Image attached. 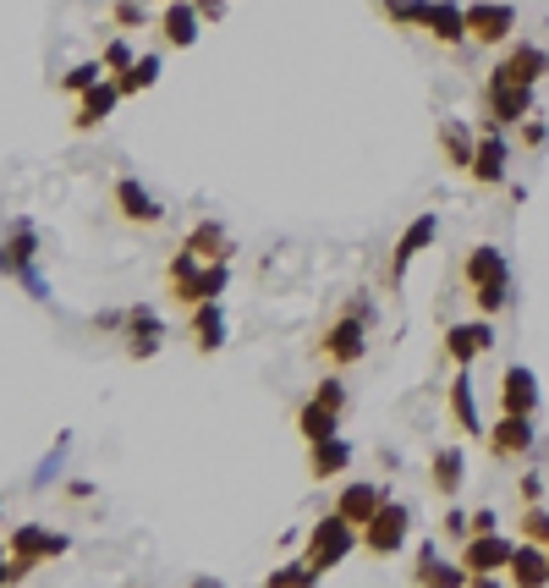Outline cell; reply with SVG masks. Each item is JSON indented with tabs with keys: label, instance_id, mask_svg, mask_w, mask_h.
<instances>
[{
	"label": "cell",
	"instance_id": "1",
	"mask_svg": "<svg viewBox=\"0 0 549 588\" xmlns=\"http://www.w3.org/2000/svg\"><path fill=\"white\" fill-rule=\"evenodd\" d=\"M462 281H467V297H473L478 313L495 319L500 308H511V265H506V254H500L495 243L467 248V259H462Z\"/></svg>",
	"mask_w": 549,
	"mask_h": 588
},
{
	"label": "cell",
	"instance_id": "2",
	"mask_svg": "<svg viewBox=\"0 0 549 588\" xmlns=\"http://www.w3.org/2000/svg\"><path fill=\"white\" fill-rule=\"evenodd\" d=\"M358 545H363V539H358V528H352V523L330 506V512L308 528V545H302V556H297V561H302L313 578H324V572H335V567H341Z\"/></svg>",
	"mask_w": 549,
	"mask_h": 588
},
{
	"label": "cell",
	"instance_id": "3",
	"mask_svg": "<svg viewBox=\"0 0 549 588\" xmlns=\"http://www.w3.org/2000/svg\"><path fill=\"white\" fill-rule=\"evenodd\" d=\"M369 352V308H346L341 319L324 324V336L313 341V358L330 369H352Z\"/></svg>",
	"mask_w": 549,
	"mask_h": 588
},
{
	"label": "cell",
	"instance_id": "4",
	"mask_svg": "<svg viewBox=\"0 0 549 588\" xmlns=\"http://www.w3.org/2000/svg\"><path fill=\"white\" fill-rule=\"evenodd\" d=\"M6 550H11V567H17V578H28L33 567H44V561H61V556L72 550V539H66V534H50L44 523H22V528H11V534H6Z\"/></svg>",
	"mask_w": 549,
	"mask_h": 588
},
{
	"label": "cell",
	"instance_id": "5",
	"mask_svg": "<svg viewBox=\"0 0 549 588\" xmlns=\"http://www.w3.org/2000/svg\"><path fill=\"white\" fill-rule=\"evenodd\" d=\"M407 534H412V512L402 506V501H385V506L363 523V534H358V539H363V550H369V556L391 561V556L407 545Z\"/></svg>",
	"mask_w": 549,
	"mask_h": 588
},
{
	"label": "cell",
	"instance_id": "6",
	"mask_svg": "<svg viewBox=\"0 0 549 588\" xmlns=\"http://www.w3.org/2000/svg\"><path fill=\"white\" fill-rule=\"evenodd\" d=\"M534 111V89L528 83H506V78H484V127H517Z\"/></svg>",
	"mask_w": 549,
	"mask_h": 588
},
{
	"label": "cell",
	"instance_id": "7",
	"mask_svg": "<svg viewBox=\"0 0 549 588\" xmlns=\"http://www.w3.org/2000/svg\"><path fill=\"white\" fill-rule=\"evenodd\" d=\"M434 237H439V215H434V209H423L407 231L396 237V248H391V259H385V287H391V292H402L412 259H417L423 248H434Z\"/></svg>",
	"mask_w": 549,
	"mask_h": 588
},
{
	"label": "cell",
	"instance_id": "8",
	"mask_svg": "<svg viewBox=\"0 0 549 588\" xmlns=\"http://www.w3.org/2000/svg\"><path fill=\"white\" fill-rule=\"evenodd\" d=\"M111 204H116V215H122L127 226H137V231H154V226L165 220V204H159L137 176H116V182H111Z\"/></svg>",
	"mask_w": 549,
	"mask_h": 588
},
{
	"label": "cell",
	"instance_id": "9",
	"mask_svg": "<svg viewBox=\"0 0 549 588\" xmlns=\"http://www.w3.org/2000/svg\"><path fill=\"white\" fill-rule=\"evenodd\" d=\"M511 33H517L511 0H473L467 6V39L473 44H511Z\"/></svg>",
	"mask_w": 549,
	"mask_h": 588
},
{
	"label": "cell",
	"instance_id": "10",
	"mask_svg": "<svg viewBox=\"0 0 549 588\" xmlns=\"http://www.w3.org/2000/svg\"><path fill=\"white\" fill-rule=\"evenodd\" d=\"M489 347H495V324H489V313L450 324V330H445V341H439V352H445L456 369H473V363H478Z\"/></svg>",
	"mask_w": 549,
	"mask_h": 588
},
{
	"label": "cell",
	"instance_id": "11",
	"mask_svg": "<svg viewBox=\"0 0 549 588\" xmlns=\"http://www.w3.org/2000/svg\"><path fill=\"white\" fill-rule=\"evenodd\" d=\"M511 539H500V534H467V545H462V567H467V578L473 584H484V578H495V572H506L511 567Z\"/></svg>",
	"mask_w": 549,
	"mask_h": 588
},
{
	"label": "cell",
	"instance_id": "12",
	"mask_svg": "<svg viewBox=\"0 0 549 588\" xmlns=\"http://www.w3.org/2000/svg\"><path fill=\"white\" fill-rule=\"evenodd\" d=\"M122 341H127V358L133 363H148L159 347H165V319L148 308V302H137L122 313Z\"/></svg>",
	"mask_w": 549,
	"mask_h": 588
},
{
	"label": "cell",
	"instance_id": "13",
	"mask_svg": "<svg viewBox=\"0 0 549 588\" xmlns=\"http://www.w3.org/2000/svg\"><path fill=\"white\" fill-rule=\"evenodd\" d=\"M467 176H473L478 187H500V182L511 176V144H506L500 127H484V133H478V148H473Z\"/></svg>",
	"mask_w": 549,
	"mask_h": 588
},
{
	"label": "cell",
	"instance_id": "14",
	"mask_svg": "<svg viewBox=\"0 0 549 588\" xmlns=\"http://www.w3.org/2000/svg\"><path fill=\"white\" fill-rule=\"evenodd\" d=\"M549 72V50L545 44H534V39H517V44H506V55L495 61V72L489 78H506V83H528V89H539V78Z\"/></svg>",
	"mask_w": 549,
	"mask_h": 588
},
{
	"label": "cell",
	"instance_id": "15",
	"mask_svg": "<svg viewBox=\"0 0 549 588\" xmlns=\"http://www.w3.org/2000/svg\"><path fill=\"white\" fill-rule=\"evenodd\" d=\"M484 441H489L495 462H517V456L534 451V419L528 413H500V424H489Z\"/></svg>",
	"mask_w": 549,
	"mask_h": 588
},
{
	"label": "cell",
	"instance_id": "16",
	"mask_svg": "<svg viewBox=\"0 0 549 588\" xmlns=\"http://www.w3.org/2000/svg\"><path fill=\"white\" fill-rule=\"evenodd\" d=\"M423 33H428L434 44H445V50H462V44H467V6H456V0H428Z\"/></svg>",
	"mask_w": 549,
	"mask_h": 588
},
{
	"label": "cell",
	"instance_id": "17",
	"mask_svg": "<svg viewBox=\"0 0 549 588\" xmlns=\"http://www.w3.org/2000/svg\"><path fill=\"white\" fill-rule=\"evenodd\" d=\"M198 287H204V259L193 248H176V259L165 265V292L182 308H198Z\"/></svg>",
	"mask_w": 549,
	"mask_h": 588
},
{
	"label": "cell",
	"instance_id": "18",
	"mask_svg": "<svg viewBox=\"0 0 549 588\" xmlns=\"http://www.w3.org/2000/svg\"><path fill=\"white\" fill-rule=\"evenodd\" d=\"M116 105H122V89H116V78H111V83L100 78L89 94H77L72 127H77V133H94V127H105V122H111V111H116Z\"/></svg>",
	"mask_w": 549,
	"mask_h": 588
},
{
	"label": "cell",
	"instance_id": "19",
	"mask_svg": "<svg viewBox=\"0 0 549 588\" xmlns=\"http://www.w3.org/2000/svg\"><path fill=\"white\" fill-rule=\"evenodd\" d=\"M385 501H391V495H385V484L352 478V484H346V489L335 495V512H341V517H346V523H352V528L363 534V523H369V517H374V512H380Z\"/></svg>",
	"mask_w": 549,
	"mask_h": 588
},
{
	"label": "cell",
	"instance_id": "20",
	"mask_svg": "<svg viewBox=\"0 0 549 588\" xmlns=\"http://www.w3.org/2000/svg\"><path fill=\"white\" fill-rule=\"evenodd\" d=\"M500 413H528V419L539 413V380L528 363H511L500 374Z\"/></svg>",
	"mask_w": 549,
	"mask_h": 588
},
{
	"label": "cell",
	"instance_id": "21",
	"mask_svg": "<svg viewBox=\"0 0 549 588\" xmlns=\"http://www.w3.org/2000/svg\"><path fill=\"white\" fill-rule=\"evenodd\" d=\"M445 408H450V424H456V435H462V441H478V435H484V419H478V402H473V374H467V369H456Z\"/></svg>",
	"mask_w": 549,
	"mask_h": 588
},
{
	"label": "cell",
	"instance_id": "22",
	"mask_svg": "<svg viewBox=\"0 0 549 588\" xmlns=\"http://www.w3.org/2000/svg\"><path fill=\"white\" fill-rule=\"evenodd\" d=\"M352 467V441L346 435H330V441H313L308 445V478L313 484H330L335 473Z\"/></svg>",
	"mask_w": 549,
	"mask_h": 588
},
{
	"label": "cell",
	"instance_id": "23",
	"mask_svg": "<svg viewBox=\"0 0 549 588\" xmlns=\"http://www.w3.org/2000/svg\"><path fill=\"white\" fill-rule=\"evenodd\" d=\"M198 6L193 0H165V17H159V39L170 44V50H187V44H198Z\"/></svg>",
	"mask_w": 549,
	"mask_h": 588
},
{
	"label": "cell",
	"instance_id": "24",
	"mask_svg": "<svg viewBox=\"0 0 549 588\" xmlns=\"http://www.w3.org/2000/svg\"><path fill=\"white\" fill-rule=\"evenodd\" d=\"M187 336H193V347L204 358H215L226 347V313H220V302H198L193 319H187Z\"/></svg>",
	"mask_w": 549,
	"mask_h": 588
},
{
	"label": "cell",
	"instance_id": "25",
	"mask_svg": "<svg viewBox=\"0 0 549 588\" xmlns=\"http://www.w3.org/2000/svg\"><path fill=\"white\" fill-rule=\"evenodd\" d=\"M506 578L522 588H539L549 584V545H534V539H522L517 550H511V567H506Z\"/></svg>",
	"mask_w": 549,
	"mask_h": 588
},
{
	"label": "cell",
	"instance_id": "26",
	"mask_svg": "<svg viewBox=\"0 0 549 588\" xmlns=\"http://www.w3.org/2000/svg\"><path fill=\"white\" fill-rule=\"evenodd\" d=\"M182 248H193L204 265H220V259H231V248H237V243H231V231H226L220 220H198V226L187 231V243H182Z\"/></svg>",
	"mask_w": 549,
	"mask_h": 588
},
{
	"label": "cell",
	"instance_id": "27",
	"mask_svg": "<svg viewBox=\"0 0 549 588\" xmlns=\"http://www.w3.org/2000/svg\"><path fill=\"white\" fill-rule=\"evenodd\" d=\"M428 478H434V495L450 501V495L462 489V478H467V456H462V445H439L434 462H428Z\"/></svg>",
	"mask_w": 549,
	"mask_h": 588
},
{
	"label": "cell",
	"instance_id": "28",
	"mask_svg": "<svg viewBox=\"0 0 549 588\" xmlns=\"http://www.w3.org/2000/svg\"><path fill=\"white\" fill-rule=\"evenodd\" d=\"M33 259H39V231L22 220V226H17V231L0 243V276H22Z\"/></svg>",
	"mask_w": 549,
	"mask_h": 588
},
{
	"label": "cell",
	"instance_id": "29",
	"mask_svg": "<svg viewBox=\"0 0 549 588\" xmlns=\"http://www.w3.org/2000/svg\"><path fill=\"white\" fill-rule=\"evenodd\" d=\"M341 430V413L330 408V402H302V413H297V435H302V445H313V441H330Z\"/></svg>",
	"mask_w": 549,
	"mask_h": 588
},
{
	"label": "cell",
	"instance_id": "30",
	"mask_svg": "<svg viewBox=\"0 0 549 588\" xmlns=\"http://www.w3.org/2000/svg\"><path fill=\"white\" fill-rule=\"evenodd\" d=\"M473 148H478V138L462 122H439V154H445L450 171H467L473 165Z\"/></svg>",
	"mask_w": 549,
	"mask_h": 588
},
{
	"label": "cell",
	"instance_id": "31",
	"mask_svg": "<svg viewBox=\"0 0 549 588\" xmlns=\"http://www.w3.org/2000/svg\"><path fill=\"white\" fill-rule=\"evenodd\" d=\"M412 578H417V584H473L467 567H445V561H439V545H423V550H417Z\"/></svg>",
	"mask_w": 549,
	"mask_h": 588
},
{
	"label": "cell",
	"instance_id": "32",
	"mask_svg": "<svg viewBox=\"0 0 549 588\" xmlns=\"http://www.w3.org/2000/svg\"><path fill=\"white\" fill-rule=\"evenodd\" d=\"M159 83V55H137L127 72H116V89H122V100H133V94H148Z\"/></svg>",
	"mask_w": 549,
	"mask_h": 588
},
{
	"label": "cell",
	"instance_id": "33",
	"mask_svg": "<svg viewBox=\"0 0 549 588\" xmlns=\"http://www.w3.org/2000/svg\"><path fill=\"white\" fill-rule=\"evenodd\" d=\"M374 6H380V17L396 22V28H423V11H428V0H374Z\"/></svg>",
	"mask_w": 549,
	"mask_h": 588
},
{
	"label": "cell",
	"instance_id": "34",
	"mask_svg": "<svg viewBox=\"0 0 549 588\" xmlns=\"http://www.w3.org/2000/svg\"><path fill=\"white\" fill-rule=\"evenodd\" d=\"M100 78H105V61H83V66H72V72L61 78V89H66V94H89Z\"/></svg>",
	"mask_w": 549,
	"mask_h": 588
},
{
	"label": "cell",
	"instance_id": "35",
	"mask_svg": "<svg viewBox=\"0 0 549 588\" xmlns=\"http://www.w3.org/2000/svg\"><path fill=\"white\" fill-rule=\"evenodd\" d=\"M522 539H534V545H549V512L539 501H528L522 506Z\"/></svg>",
	"mask_w": 549,
	"mask_h": 588
},
{
	"label": "cell",
	"instance_id": "36",
	"mask_svg": "<svg viewBox=\"0 0 549 588\" xmlns=\"http://www.w3.org/2000/svg\"><path fill=\"white\" fill-rule=\"evenodd\" d=\"M313 396H319V402H330V408H335V413H346V402H352V391H346V385H341V374H324V380H319V391H313Z\"/></svg>",
	"mask_w": 549,
	"mask_h": 588
},
{
	"label": "cell",
	"instance_id": "37",
	"mask_svg": "<svg viewBox=\"0 0 549 588\" xmlns=\"http://www.w3.org/2000/svg\"><path fill=\"white\" fill-rule=\"evenodd\" d=\"M100 61H105V72H127V66L137 61V55H133V44H127V39L116 33V39L105 44V55H100Z\"/></svg>",
	"mask_w": 549,
	"mask_h": 588
},
{
	"label": "cell",
	"instance_id": "38",
	"mask_svg": "<svg viewBox=\"0 0 549 588\" xmlns=\"http://www.w3.org/2000/svg\"><path fill=\"white\" fill-rule=\"evenodd\" d=\"M265 584H274V588H291V584H319V578H313V572H308L302 561H297V567H274V572L265 578Z\"/></svg>",
	"mask_w": 549,
	"mask_h": 588
},
{
	"label": "cell",
	"instance_id": "39",
	"mask_svg": "<svg viewBox=\"0 0 549 588\" xmlns=\"http://www.w3.org/2000/svg\"><path fill=\"white\" fill-rule=\"evenodd\" d=\"M111 17H116V28H143V22H148V11H143L137 0H116Z\"/></svg>",
	"mask_w": 549,
	"mask_h": 588
},
{
	"label": "cell",
	"instance_id": "40",
	"mask_svg": "<svg viewBox=\"0 0 549 588\" xmlns=\"http://www.w3.org/2000/svg\"><path fill=\"white\" fill-rule=\"evenodd\" d=\"M517 495H522V506L539 501V495H545V478H539V473H522V478H517Z\"/></svg>",
	"mask_w": 549,
	"mask_h": 588
},
{
	"label": "cell",
	"instance_id": "41",
	"mask_svg": "<svg viewBox=\"0 0 549 588\" xmlns=\"http://www.w3.org/2000/svg\"><path fill=\"white\" fill-rule=\"evenodd\" d=\"M439 528H445V534H473V517H467V512H456V506H450V512H445V517H439Z\"/></svg>",
	"mask_w": 549,
	"mask_h": 588
},
{
	"label": "cell",
	"instance_id": "42",
	"mask_svg": "<svg viewBox=\"0 0 549 588\" xmlns=\"http://www.w3.org/2000/svg\"><path fill=\"white\" fill-rule=\"evenodd\" d=\"M467 517H473V534H500V517H495L489 506H484V512H467Z\"/></svg>",
	"mask_w": 549,
	"mask_h": 588
},
{
	"label": "cell",
	"instance_id": "43",
	"mask_svg": "<svg viewBox=\"0 0 549 588\" xmlns=\"http://www.w3.org/2000/svg\"><path fill=\"white\" fill-rule=\"evenodd\" d=\"M545 138H549V127H545V122H534V127L522 122V144H528V148H545Z\"/></svg>",
	"mask_w": 549,
	"mask_h": 588
},
{
	"label": "cell",
	"instance_id": "44",
	"mask_svg": "<svg viewBox=\"0 0 549 588\" xmlns=\"http://www.w3.org/2000/svg\"><path fill=\"white\" fill-rule=\"evenodd\" d=\"M193 6H198L204 22H220V17H226V0H193Z\"/></svg>",
	"mask_w": 549,
	"mask_h": 588
},
{
	"label": "cell",
	"instance_id": "45",
	"mask_svg": "<svg viewBox=\"0 0 549 588\" xmlns=\"http://www.w3.org/2000/svg\"><path fill=\"white\" fill-rule=\"evenodd\" d=\"M0 584H17V567H11V550H0Z\"/></svg>",
	"mask_w": 549,
	"mask_h": 588
}]
</instances>
